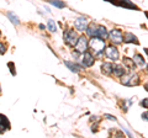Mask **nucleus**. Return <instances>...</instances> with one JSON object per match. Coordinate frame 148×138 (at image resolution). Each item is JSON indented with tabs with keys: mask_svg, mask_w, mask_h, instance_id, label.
I'll use <instances>...</instances> for the list:
<instances>
[{
	"mask_svg": "<svg viewBox=\"0 0 148 138\" xmlns=\"http://www.w3.org/2000/svg\"><path fill=\"white\" fill-rule=\"evenodd\" d=\"M6 52V47L4 43H0V54H4Z\"/></svg>",
	"mask_w": 148,
	"mask_h": 138,
	"instance_id": "21",
	"label": "nucleus"
},
{
	"mask_svg": "<svg viewBox=\"0 0 148 138\" xmlns=\"http://www.w3.org/2000/svg\"><path fill=\"white\" fill-rule=\"evenodd\" d=\"M121 83L123 85H128V86H135V85H138L140 84V77L135 73H130L127 75H122L121 77Z\"/></svg>",
	"mask_w": 148,
	"mask_h": 138,
	"instance_id": "2",
	"label": "nucleus"
},
{
	"mask_svg": "<svg viewBox=\"0 0 148 138\" xmlns=\"http://www.w3.org/2000/svg\"><path fill=\"white\" fill-rule=\"evenodd\" d=\"M9 67H10V72H11V74H12V75H15V74H16V72L14 70V63H12V62H10V63H9Z\"/></svg>",
	"mask_w": 148,
	"mask_h": 138,
	"instance_id": "22",
	"label": "nucleus"
},
{
	"mask_svg": "<svg viewBox=\"0 0 148 138\" xmlns=\"http://www.w3.org/2000/svg\"><path fill=\"white\" fill-rule=\"evenodd\" d=\"M112 68H114V66L111 63H103V66H101V70H103L104 74L110 75V74H112Z\"/></svg>",
	"mask_w": 148,
	"mask_h": 138,
	"instance_id": "13",
	"label": "nucleus"
},
{
	"mask_svg": "<svg viewBox=\"0 0 148 138\" xmlns=\"http://www.w3.org/2000/svg\"><path fill=\"white\" fill-rule=\"evenodd\" d=\"M105 117L109 118V120H111V121H116V118H115L114 116H111V115H105Z\"/></svg>",
	"mask_w": 148,
	"mask_h": 138,
	"instance_id": "23",
	"label": "nucleus"
},
{
	"mask_svg": "<svg viewBox=\"0 0 148 138\" xmlns=\"http://www.w3.org/2000/svg\"><path fill=\"white\" fill-rule=\"evenodd\" d=\"M108 37H110V40L112 41L115 44H119V43H122V40H123V35H122V31L119 30V29H114L112 31L109 33Z\"/></svg>",
	"mask_w": 148,
	"mask_h": 138,
	"instance_id": "5",
	"label": "nucleus"
},
{
	"mask_svg": "<svg viewBox=\"0 0 148 138\" xmlns=\"http://www.w3.org/2000/svg\"><path fill=\"white\" fill-rule=\"evenodd\" d=\"M5 123H9L8 118L5 116H3V115H0V135L9 130L8 127H5Z\"/></svg>",
	"mask_w": 148,
	"mask_h": 138,
	"instance_id": "14",
	"label": "nucleus"
},
{
	"mask_svg": "<svg viewBox=\"0 0 148 138\" xmlns=\"http://www.w3.org/2000/svg\"><path fill=\"white\" fill-rule=\"evenodd\" d=\"M123 42H126V43H135V44H138V40L137 37L133 33H131V32H126L123 36Z\"/></svg>",
	"mask_w": 148,
	"mask_h": 138,
	"instance_id": "9",
	"label": "nucleus"
},
{
	"mask_svg": "<svg viewBox=\"0 0 148 138\" xmlns=\"http://www.w3.org/2000/svg\"><path fill=\"white\" fill-rule=\"evenodd\" d=\"M48 3H49V4H52L53 6L58 8V9H63V8H66V3L59 1V0H48Z\"/></svg>",
	"mask_w": 148,
	"mask_h": 138,
	"instance_id": "18",
	"label": "nucleus"
},
{
	"mask_svg": "<svg viewBox=\"0 0 148 138\" xmlns=\"http://www.w3.org/2000/svg\"><path fill=\"white\" fill-rule=\"evenodd\" d=\"M112 73H114V74L116 75V77L121 78V77L125 74V69H123L122 66H116V67L112 68Z\"/></svg>",
	"mask_w": 148,
	"mask_h": 138,
	"instance_id": "16",
	"label": "nucleus"
},
{
	"mask_svg": "<svg viewBox=\"0 0 148 138\" xmlns=\"http://www.w3.org/2000/svg\"><path fill=\"white\" fill-rule=\"evenodd\" d=\"M40 29H41V30H45V26H43L42 24H41V25H40Z\"/></svg>",
	"mask_w": 148,
	"mask_h": 138,
	"instance_id": "26",
	"label": "nucleus"
},
{
	"mask_svg": "<svg viewBox=\"0 0 148 138\" xmlns=\"http://www.w3.org/2000/svg\"><path fill=\"white\" fill-rule=\"evenodd\" d=\"M47 27H48V30H49L51 32H56V31H57V26H56V24H54L53 20H48Z\"/></svg>",
	"mask_w": 148,
	"mask_h": 138,
	"instance_id": "20",
	"label": "nucleus"
},
{
	"mask_svg": "<svg viewBox=\"0 0 148 138\" xmlns=\"http://www.w3.org/2000/svg\"><path fill=\"white\" fill-rule=\"evenodd\" d=\"M135 63H133L132 59H130V58H125L123 59V68H127L130 69V70H132L133 68H135Z\"/></svg>",
	"mask_w": 148,
	"mask_h": 138,
	"instance_id": "17",
	"label": "nucleus"
},
{
	"mask_svg": "<svg viewBox=\"0 0 148 138\" xmlns=\"http://www.w3.org/2000/svg\"><path fill=\"white\" fill-rule=\"evenodd\" d=\"M96 29H98V26H96L95 24H90L89 26H86V32L88 35L90 36V37H95L96 36Z\"/></svg>",
	"mask_w": 148,
	"mask_h": 138,
	"instance_id": "15",
	"label": "nucleus"
},
{
	"mask_svg": "<svg viewBox=\"0 0 148 138\" xmlns=\"http://www.w3.org/2000/svg\"><path fill=\"white\" fill-rule=\"evenodd\" d=\"M147 102H148V100H147V98H146V99H145V100H143L142 102H141V105H142L143 107H147Z\"/></svg>",
	"mask_w": 148,
	"mask_h": 138,
	"instance_id": "24",
	"label": "nucleus"
},
{
	"mask_svg": "<svg viewBox=\"0 0 148 138\" xmlns=\"http://www.w3.org/2000/svg\"><path fill=\"white\" fill-rule=\"evenodd\" d=\"M96 36L100 37L101 40L108 38L109 32H108V30H106V27L105 26H98V29H96Z\"/></svg>",
	"mask_w": 148,
	"mask_h": 138,
	"instance_id": "10",
	"label": "nucleus"
},
{
	"mask_svg": "<svg viewBox=\"0 0 148 138\" xmlns=\"http://www.w3.org/2000/svg\"><path fill=\"white\" fill-rule=\"evenodd\" d=\"M8 17L10 19V21L12 22L14 25H18V24H20V20H18V17L14 12H8Z\"/></svg>",
	"mask_w": 148,
	"mask_h": 138,
	"instance_id": "19",
	"label": "nucleus"
},
{
	"mask_svg": "<svg viewBox=\"0 0 148 138\" xmlns=\"http://www.w3.org/2000/svg\"><path fill=\"white\" fill-rule=\"evenodd\" d=\"M88 44L90 46V48L94 51V52L96 54H100L105 49L106 44H105V40H101L100 37H98V36H95V37H92L89 42H88Z\"/></svg>",
	"mask_w": 148,
	"mask_h": 138,
	"instance_id": "1",
	"label": "nucleus"
},
{
	"mask_svg": "<svg viewBox=\"0 0 148 138\" xmlns=\"http://www.w3.org/2000/svg\"><path fill=\"white\" fill-rule=\"evenodd\" d=\"M142 118L145 120V121H147V112H145V113L142 115Z\"/></svg>",
	"mask_w": 148,
	"mask_h": 138,
	"instance_id": "25",
	"label": "nucleus"
},
{
	"mask_svg": "<svg viewBox=\"0 0 148 138\" xmlns=\"http://www.w3.org/2000/svg\"><path fill=\"white\" fill-rule=\"evenodd\" d=\"M0 37H1V32H0Z\"/></svg>",
	"mask_w": 148,
	"mask_h": 138,
	"instance_id": "27",
	"label": "nucleus"
},
{
	"mask_svg": "<svg viewBox=\"0 0 148 138\" xmlns=\"http://www.w3.org/2000/svg\"><path fill=\"white\" fill-rule=\"evenodd\" d=\"M132 61H133V63H135V66H138L141 68L146 67V61L143 59V57L141 56V54H136V56L132 58Z\"/></svg>",
	"mask_w": 148,
	"mask_h": 138,
	"instance_id": "12",
	"label": "nucleus"
},
{
	"mask_svg": "<svg viewBox=\"0 0 148 138\" xmlns=\"http://www.w3.org/2000/svg\"><path fill=\"white\" fill-rule=\"evenodd\" d=\"M64 64L69 68V70L73 72V73H79L82 70V68L79 64H77V63H73V62H69V61H66L64 62Z\"/></svg>",
	"mask_w": 148,
	"mask_h": 138,
	"instance_id": "11",
	"label": "nucleus"
},
{
	"mask_svg": "<svg viewBox=\"0 0 148 138\" xmlns=\"http://www.w3.org/2000/svg\"><path fill=\"white\" fill-rule=\"evenodd\" d=\"M82 64L84 67H91L92 64H94V56L90 53V52H88V51H85L84 52V56H83V59H82Z\"/></svg>",
	"mask_w": 148,
	"mask_h": 138,
	"instance_id": "7",
	"label": "nucleus"
},
{
	"mask_svg": "<svg viewBox=\"0 0 148 138\" xmlns=\"http://www.w3.org/2000/svg\"><path fill=\"white\" fill-rule=\"evenodd\" d=\"M63 38H64V42H66L68 46L71 47H74V44L77 43V40H78V36H77V32L69 29L63 33Z\"/></svg>",
	"mask_w": 148,
	"mask_h": 138,
	"instance_id": "3",
	"label": "nucleus"
},
{
	"mask_svg": "<svg viewBox=\"0 0 148 138\" xmlns=\"http://www.w3.org/2000/svg\"><path fill=\"white\" fill-rule=\"evenodd\" d=\"M0 93H1V90H0Z\"/></svg>",
	"mask_w": 148,
	"mask_h": 138,
	"instance_id": "28",
	"label": "nucleus"
},
{
	"mask_svg": "<svg viewBox=\"0 0 148 138\" xmlns=\"http://www.w3.org/2000/svg\"><path fill=\"white\" fill-rule=\"evenodd\" d=\"M74 26H75V29L78 31L83 32L88 26V19L86 17H78V19L74 21Z\"/></svg>",
	"mask_w": 148,
	"mask_h": 138,
	"instance_id": "8",
	"label": "nucleus"
},
{
	"mask_svg": "<svg viewBox=\"0 0 148 138\" xmlns=\"http://www.w3.org/2000/svg\"><path fill=\"white\" fill-rule=\"evenodd\" d=\"M105 54L106 57L111 61H117L120 58V53H119V49L114 46H109V47H105Z\"/></svg>",
	"mask_w": 148,
	"mask_h": 138,
	"instance_id": "6",
	"label": "nucleus"
},
{
	"mask_svg": "<svg viewBox=\"0 0 148 138\" xmlns=\"http://www.w3.org/2000/svg\"><path fill=\"white\" fill-rule=\"evenodd\" d=\"M74 47H75V51L78 53H84L85 51L88 49V40H86L85 36H80V37H78L77 43L74 44Z\"/></svg>",
	"mask_w": 148,
	"mask_h": 138,
	"instance_id": "4",
	"label": "nucleus"
}]
</instances>
